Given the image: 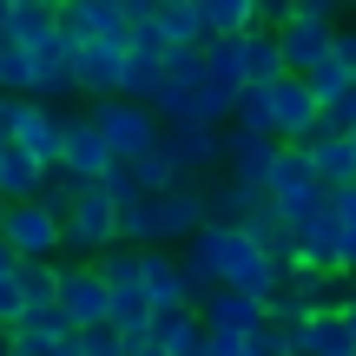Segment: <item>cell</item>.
Here are the masks:
<instances>
[{"label": "cell", "instance_id": "obj_34", "mask_svg": "<svg viewBox=\"0 0 356 356\" xmlns=\"http://www.w3.org/2000/svg\"><path fill=\"white\" fill-rule=\"evenodd\" d=\"M337 277H356V218H350V225H343V238H337Z\"/></svg>", "mask_w": 356, "mask_h": 356}, {"label": "cell", "instance_id": "obj_8", "mask_svg": "<svg viewBox=\"0 0 356 356\" xmlns=\"http://www.w3.org/2000/svg\"><path fill=\"white\" fill-rule=\"evenodd\" d=\"M0 244H7L20 264H60V225H53L40 204H7V218H0Z\"/></svg>", "mask_w": 356, "mask_h": 356}, {"label": "cell", "instance_id": "obj_12", "mask_svg": "<svg viewBox=\"0 0 356 356\" xmlns=\"http://www.w3.org/2000/svg\"><path fill=\"white\" fill-rule=\"evenodd\" d=\"M317 126H323V119H317V99H310V86L284 73L277 86H270V139H277V145H304Z\"/></svg>", "mask_w": 356, "mask_h": 356}, {"label": "cell", "instance_id": "obj_24", "mask_svg": "<svg viewBox=\"0 0 356 356\" xmlns=\"http://www.w3.org/2000/svg\"><path fill=\"white\" fill-rule=\"evenodd\" d=\"M191 7H198L204 47H211V40H238V33H244V0H191Z\"/></svg>", "mask_w": 356, "mask_h": 356}, {"label": "cell", "instance_id": "obj_32", "mask_svg": "<svg viewBox=\"0 0 356 356\" xmlns=\"http://www.w3.org/2000/svg\"><path fill=\"white\" fill-rule=\"evenodd\" d=\"M79 356H126V337H119L113 323H99V330H79Z\"/></svg>", "mask_w": 356, "mask_h": 356}, {"label": "cell", "instance_id": "obj_40", "mask_svg": "<svg viewBox=\"0 0 356 356\" xmlns=\"http://www.w3.org/2000/svg\"><path fill=\"white\" fill-rule=\"evenodd\" d=\"M343 139H350V165H356V132H343Z\"/></svg>", "mask_w": 356, "mask_h": 356}, {"label": "cell", "instance_id": "obj_31", "mask_svg": "<svg viewBox=\"0 0 356 356\" xmlns=\"http://www.w3.org/2000/svg\"><path fill=\"white\" fill-rule=\"evenodd\" d=\"M244 356H291V330H277V323H257V330L244 337Z\"/></svg>", "mask_w": 356, "mask_h": 356}, {"label": "cell", "instance_id": "obj_6", "mask_svg": "<svg viewBox=\"0 0 356 356\" xmlns=\"http://www.w3.org/2000/svg\"><path fill=\"white\" fill-rule=\"evenodd\" d=\"M7 40L26 53L33 66H47V60H66V40H60V0H13V26H7Z\"/></svg>", "mask_w": 356, "mask_h": 356}, {"label": "cell", "instance_id": "obj_38", "mask_svg": "<svg viewBox=\"0 0 356 356\" xmlns=\"http://www.w3.org/2000/svg\"><path fill=\"white\" fill-rule=\"evenodd\" d=\"M126 356H165V350H152V343H126Z\"/></svg>", "mask_w": 356, "mask_h": 356}, {"label": "cell", "instance_id": "obj_5", "mask_svg": "<svg viewBox=\"0 0 356 356\" xmlns=\"http://www.w3.org/2000/svg\"><path fill=\"white\" fill-rule=\"evenodd\" d=\"M60 126H66L60 113H47V106H33V99H13L0 139H7L13 152H26L40 172H60Z\"/></svg>", "mask_w": 356, "mask_h": 356}, {"label": "cell", "instance_id": "obj_19", "mask_svg": "<svg viewBox=\"0 0 356 356\" xmlns=\"http://www.w3.org/2000/svg\"><path fill=\"white\" fill-rule=\"evenodd\" d=\"M291 356H350V330H343V310H323V317L297 323V330H291Z\"/></svg>", "mask_w": 356, "mask_h": 356}, {"label": "cell", "instance_id": "obj_23", "mask_svg": "<svg viewBox=\"0 0 356 356\" xmlns=\"http://www.w3.org/2000/svg\"><path fill=\"white\" fill-rule=\"evenodd\" d=\"M238 40H244V33H238ZM238 40H211V47L198 53V66H204V79H211V86L244 92V53H238Z\"/></svg>", "mask_w": 356, "mask_h": 356}, {"label": "cell", "instance_id": "obj_41", "mask_svg": "<svg viewBox=\"0 0 356 356\" xmlns=\"http://www.w3.org/2000/svg\"><path fill=\"white\" fill-rule=\"evenodd\" d=\"M350 304H356V277H350Z\"/></svg>", "mask_w": 356, "mask_h": 356}, {"label": "cell", "instance_id": "obj_22", "mask_svg": "<svg viewBox=\"0 0 356 356\" xmlns=\"http://www.w3.org/2000/svg\"><path fill=\"white\" fill-rule=\"evenodd\" d=\"M238 231H244V238H251V244H257V251H264V257H270V264H277V270L291 264V231H284V218L270 211V204H257V211L244 218Z\"/></svg>", "mask_w": 356, "mask_h": 356}, {"label": "cell", "instance_id": "obj_16", "mask_svg": "<svg viewBox=\"0 0 356 356\" xmlns=\"http://www.w3.org/2000/svg\"><path fill=\"white\" fill-rule=\"evenodd\" d=\"M139 284H145V297H152L159 317L191 310V284H185V270H178L172 251H139Z\"/></svg>", "mask_w": 356, "mask_h": 356}, {"label": "cell", "instance_id": "obj_44", "mask_svg": "<svg viewBox=\"0 0 356 356\" xmlns=\"http://www.w3.org/2000/svg\"><path fill=\"white\" fill-rule=\"evenodd\" d=\"M0 356H7V350H0Z\"/></svg>", "mask_w": 356, "mask_h": 356}, {"label": "cell", "instance_id": "obj_10", "mask_svg": "<svg viewBox=\"0 0 356 356\" xmlns=\"http://www.w3.org/2000/svg\"><path fill=\"white\" fill-rule=\"evenodd\" d=\"M60 40L66 47H86V40L126 47V0H60Z\"/></svg>", "mask_w": 356, "mask_h": 356}, {"label": "cell", "instance_id": "obj_28", "mask_svg": "<svg viewBox=\"0 0 356 356\" xmlns=\"http://www.w3.org/2000/svg\"><path fill=\"white\" fill-rule=\"evenodd\" d=\"M33 92V60L13 40H0V99H26Z\"/></svg>", "mask_w": 356, "mask_h": 356}, {"label": "cell", "instance_id": "obj_33", "mask_svg": "<svg viewBox=\"0 0 356 356\" xmlns=\"http://www.w3.org/2000/svg\"><path fill=\"white\" fill-rule=\"evenodd\" d=\"M330 60H337V66H343V73L356 79V20H343V26L330 33Z\"/></svg>", "mask_w": 356, "mask_h": 356}, {"label": "cell", "instance_id": "obj_26", "mask_svg": "<svg viewBox=\"0 0 356 356\" xmlns=\"http://www.w3.org/2000/svg\"><path fill=\"white\" fill-rule=\"evenodd\" d=\"M126 178H132V191H139V198H159V191H172V185H178L172 159L159 152V145H152L145 159H132V165H126Z\"/></svg>", "mask_w": 356, "mask_h": 356}, {"label": "cell", "instance_id": "obj_13", "mask_svg": "<svg viewBox=\"0 0 356 356\" xmlns=\"http://www.w3.org/2000/svg\"><path fill=\"white\" fill-rule=\"evenodd\" d=\"M119 73H126V47H106V40L73 47V79H79V99L86 106L119 99Z\"/></svg>", "mask_w": 356, "mask_h": 356}, {"label": "cell", "instance_id": "obj_17", "mask_svg": "<svg viewBox=\"0 0 356 356\" xmlns=\"http://www.w3.org/2000/svg\"><path fill=\"white\" fill-rule=\"evenodd\" d=\"M284 291H291L310 317H323V310H343V304H350V284L337 277V270H284Z\"/></svg>", "mask_w": 356, "mask_h": 356}, {"label": "cell", "instance_id": "obj_21", "mask_svg": "<svg viewBox=\"0 0 356 356\" xmlns=\"http://www.w3.org/2000/svg\"><path fill=\"white\" fill-rule=\"evenodd\" d=\"M60 270L66 264H20V270H13V291H20L26 317H40V310L60 304Z\"/></svg>", "mask_w": 356, "mask_h": 356}, {"label": "cell", "instance_id": "obj_14", "mask_svg": "<svg viewBox=\"0 0 356 356\" xmlns=\"http://www.w3.org/2000/svg\"><path fill=\"white\" fill-rule=\"evenodd\" d=\"M277 152H284L277 139H244V132H231V126H225V178H231V185L264 191V185H270V172H277Z\"/></svg>", "mask_w": 356, "mask_h": 356}, {"label": "cell", "instance_id": "obj_15", "mask_svg": "<svg viewBox=\"0 0 356 356\" xmlns=\"http://www.w3.org/2000/svg\"><path fill=\"white\" fill-rule=\"evenodd\" d=\"M191 317L204 323V330H257V323H264V304H257V297H244V291H225V284H218V291H204V297H191Z\"/></svg>", "mask_w": 356, "mask_h": 356}, {"label": "cell", "instance_id": "obj_36", "mask_svg": "<svg viewBox=\"0 0 356 356\" xmlns=\"http://www.w3.org/2000/svg\"><path fill=\"white\" fill-rule=\"evenodd\" d=\"M343 330H350V356H356V304H343Z\"/></svg>", "mask_w": 356, "mask_h": 356}, {"label": "cell", "instance_id": "obj_27", "mask_svg": "<svg viewBox=\"0 0 356 356\" xmlns=\"http://www.w3.org/2000/svg\"><path fill=\"white\" fill-rule=\"evenodd\" d=\"M304 86H310V99H317V119H323V106H337V99H343V92L356 86V79H350L337 60H317V66L304 73Z\"/></svg>", "mask_w": 356, "mask_h": 356}, {"label": "cell", "instance_id": "obj_29", "mask_svg": "<svg viewBox=\"0 0 356 356\" xmlns=\"http://www.w3.org/2000/svg\"><path fill=\"white\" fill-rule=\"evenodd\" d=\"M73 198H79V178H66V172H47V185H40V211L53 218V225H66V211H73Z\"/></svg>", "mask_w": 356, "mask_h": 356}, {"label": "cell", "instance_id": "obj_43", "mask_svg": "<svg viewBox=\"0 0 356 356\" xmlns=\"http://www.w3.org/2000/svg\"><path fill=\"white\" fill-rule=\"evenodd\" d=\"M0 218H7V198H0Z\"/></svg>", "mask_w": 356, "mask_h": 356}, {"label": "cell", "instance_id": "obj_20", "mask_svg": "<svg viewBox=\"0 0 356 356\" xmlns=\"http://www.w3.org/2000/svg\"><path fill=\"white\" fill-rule=\"evenodd\" d=\"M26 99L66 119V106L79 99V79H73V53H66V60H47V66H33V92H26Z\"/></svg>", "mask_w": 356, "mask_h": 356}, {"label": "cell", "instance_id": "obj_39", "mask_svg": "<svg viewBox=\"0 0 356 356\" xmlns=\"http://www.w3.org/2000/svg\"><path fill=\"white\" fill-rule=\"evenodd\" d=\"M7 113H13V99H0V132H7Z\"/></svg>", "mask_w": 356, "mask_h": 356}, {"label": "cell", "instance_id": "obj_4", "mask_svg": "<svg viewBox=\"0 0 356 356\" xmlns=\"http://www.w3.org/2000/svg\"><path fill=\"white\" fill-rule=\"evenodd\" d=\"M92 132L106 139V152H113V165H132V159H145L159 145V119L145 113V106H126V99H99L86 106Z\"/></svg>", "mask_w": 356, "mask_h": 356}, {"label": "cell", "instance_id": "obj_3", "mask_svg": "<svg viewBox=\"0 0 356 356\" xmlns=\"http://www.w3.org/2000/svg\"><path fill=\"white\" fill-rule=\"evenodd\" d=\"M264 204L284 218V231L304 225V218H317L323 204H330V191L317 185V172H310V159L297 152V145H284V152H277V172H270V185H264Z\"/></svg>", "mask_w": 356, "mask_h": 356}, {"label": "cell", "instance_id": "obj_25", "mask_svg": "<svg viewBox=\"0 0 356 356\" xmlns=\"http://www.w3.org/2000/svg\"><path fill=\"white\" fill-rule=\"evenodd\" d=\"M231 132L244 139H270V86H244L238 106H231Z\"/></svg>", "mask_w": 356, "mask_h": 356}, {"label": "cell", "instance_id": "obj_9", "mask_svg": "<svg viewBox=\"0 0 356 356\" xmlns=\"http://www.w3.org/2000/svg\"><path fill=\"white\" fill-rule=\"evenodd\" d=\"M66 317V330H99L106 310H113V291H106V277L92 264H66L60 270V304H53Z\"/></svg>", "mask_w": 356, "mask_h": 356}, {"label": "cell", "instance_id": "obj_11", "mask_svg": "<svg viewBox=\"0 0 356 356\" xmlns=\"http://www.w3.org/2000/svg\"><path fill=\"white\" fill-rule=\"evenodd\" d=\"M60 172L79 178V185H99L113 172V152H106V139L92 132L86 113H66V126H60Z\"/></svg>", "mask_w": 356, "mask_h": 356}, {"label": "cell", "instance_id": "obj_18", "mask_svg": "<svg viewBox=\"0 0 356 356\" xmlns=\"http://www.w3.org/2000/svg\"><path fill=\"white\" fill-rule=\"evenodd\" d=\"M60 337H66V317H60V310H40V317L13 323V330L0 337V350H7V356H53Z\"/></svg>", "mask_w": 356, "mask_h": 356}, {"label": "cell", "instance_id": "obj_2", "mask_svg": "<svg viewBox=\"0 0 356 356\" xmlns=\"http://www.w3.org/2000/svg\"><path fill=\"white\" fill-rule=\"evenodd\" d=\"M343 26V7H330V0H291V13H284L277 26V60L291 79H304L317 60H330V33Z\"/></svg>", "mask_w": 356, "mask_h": 356}, {"label": "cell", "instance_id": "obj_37", "mask_svg": "<svg viewBox=\"0 0 356 356\" xmlns=\"http://www.w3.org/2000/svg\"><path fill=\"white\" fill-rule=\"evenodd\" d=\"M7 26H13V0H0V40H7Z\"/></svg>", "mask_w": 356, "mask_h": 356}, {"label": "cell", "instance_id": "obj_1", "mask_svg": "<svg viewBox=\"0 0 356 356\" xmlns=\"http://www.w3.org/2000/svg\"><path fill=\"white\" fill-rule=\"evenodd\" d=\"M113 244H119V204L106 198V185H79L60 225V264H99Z\"/></svg>", "mask_w": 356, "mask_h": 356}, {"label": "cell", "instance_id": "obj_30", "mask_svg": "<svg viewBox=\"0 0 356 356\" xmlns=\"http://www.w3.org/2000/svg\"><path fill=\"white\" fill-rule=\"evenodd\" d=\"M92 270L106 277V291H119V284H139V251H132V244H113V251H106Z\"/></svg>", "mask_w": 356, "mask_h": 356}, {"label": "cell", "instance_id": "obj_35", "mask_svg": "<svg viewBox=\"0 0 356 356\" xmlns=\"http://www.w3.org/2000/svg\"><path fill=\"white\" fill-rule=\"evenodd\" d=\"M13 270H20V257H13V251H7V244H0V284H7V277H13Z\"/></svg>", "mask_w": 356, "mask_h": 356}, {"label": "cell", "instance_id": "obj_7", "mask_svg": "<svg viewBox=\"0 0 356 356\" xmlns=\"http://www.w3.org/2000/svg\"><path fill=\"white\" fill-rule=\"evenodd\" d=\"M159 152L178 178H218L225 172V132L211 126H159Z\"/></svg>", "mask_w": 356, "mask_h": 356}, {"label": "cell", "instance_id": "obj_42", "mask_svg": "<svg viewBox=\"0 0 356 356\" xmlns=\"http://www.w3.org/2000/svg\"><path fill=\"white\" fill-rule=\"evenodd\" d=\"M0 159H7V139H0Z\"/></svg>", "mask_w": 356, "mask_h": 356}]
</instances>
